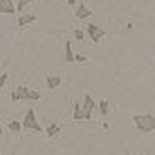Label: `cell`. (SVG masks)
I'll use <instances>...</instances> for the list:
<instances>
[{
  "label": "cell",
  "instance_id": "ffe728a7",
  "mask_svg": "<svg viewBox=\"0 0 155 155\" xmlns=\"http://www.w3.org/2000/svg\"><path fill=\"white\" fill-rule=\"evenodd\" d=\"M10 100H12V101H19V98H17V93H15V91H12V93H10Z\"/></svg>",
  "mask_w": 155,
  "mask_h": 155
},
{
  "label": "cell",
  "instance_id": "8fae6325",
  "mask_svg": "<svg viewBox=\"0 0 155 155\" xmlns=\"http://www.w3.org/2000/svg\"><path fill=\"white\" fill-rule=\"evenodd\" d=\"M59 132H61V125H59V123H56V121H52V123H51L49 127H47L46 135H47V137H56Z\"/></svg>",
  "mask_w": 155,
  "mask_h": 155
},
{
  "label": "cell",
  "instance_id": "2e32d148",
  "mask_svg": "<svg viewBox=\"0 0 155 155\" xmlns=\"http://www.w3.org/2000/svg\"><path fill=\"white\" fill-rule=\"evenodd\" d=\"M27 100H34V101H37V100H41V94L37 93V91H32L31 89V93H29V98Z\"/></svg>",
  "mask_w": 155,
  "mask_h": 155
},
{
  "label": "cell",
  "instance_id": "6da1fadb",
  "mask_svg": "<svg viewBox=\"0 0 155 155\" xmlns=\"http://www.w3.org/2000/svg\"><path fill=\"white\" fill-rule=\"evenodd\" d=\"M133 123H135L138 132L150 133L155 130V116L153 115H135L133 116Z\"/></svg>",
  "mask_w": 155,
  "mask_h": 155
},
{
  "label": "cell",
  "instance_id": "7a4b0ae2",
  "mask_svg": "<svg viewBox=\"0 0 155 155\" xmlns=\"http://www.w3.org/2000/svg\"><path fill=\"white\" fill-rule=\"evenodd\" d=\"M22 127L25 128V130H34V132H37V133H42V127L39 125L37 118H35V111L32 108H29L27 113H25V116L22 118Z\"/></svg>",
  "mask_w": 155,
  "mask_h": 155
},
{
  "label": "cell",
  "instance_id": "7c38bea8",
  "mask_svg": "<svg viewBox=\"0 0 155 155\" xmlns=\"http://www.w3.org/2000/svg\"><path fill=\"white\" fill-rule=\"evenodd\" d=\"M7 128H8V132H12V133H19L20 130H22V121H17V120H10L7 123Z\"/></svg>",
  "mask_w": 155,
  "mask_h": 155
},
{
  "label": "cell",
  "instance_id": "52a82bcc",
  "mask_svg": "<svg viewBox=\"0 0 155 155\" xmlns=\"http://www.w3.org/2000/svg\"><path fill=\"white\" fill-rule=\"evenodd\" d=\"M37 20V15L35 14H22V15L19 17V20H17V25L19 27H25L27 24H32Z\"/></svg>",
  "mask_w": 155,
  "mask_h": 155
},
{
  "label": "cell",
  "instance_id": "5b68a950",
  "mask_svg": "<svg viewBox=\"0 0 155 155\" xmlns=\"http://www.w3.org/2000/svg\"><path fill=\"white\" fill-rule=\"evenodd\" d=\"M17 7L14 5V0H0V14L2 15H10L15 14Z\"/></svg>",
  "mask_w": 155,
  "mask_h": 155
},
{
  "label": "cell",
  "instance_id": "ac0fdd59",
  "mask_svg": "<svg viewBox=\"0 0 155 155\" xmlns=\"http://www.w3.org/2000/svg\"><path fill=\"white\" fill-rule=\"evenodd\" d=\"M74 37H76L78 41H83V37H84V34H83V31H79V29H76V31H74Z\"/></svg>",
  "mask_w": 155,
  "mask_h": 155
},
{
  "label": "cell",
  "instance_id": "4fadbf2b",
  "mask_svg": "<svg viewBox=\"0 0 155 155\" xmlns=\"http://www.w3.org/2000/svg\"><path fill=\"white\" fill-rule=\"evenodd\" d=\"M15 93H17V98H19V100H27L31 89H29L27 86H19V88L15 89Z\"/></svg>",
  "mask_w": 155,
  "mask_h": 155
},
{
  "label": "cell",
  "instance_id": "e0dca14e",
  "mask_svg": "<svg viewBox=\"0 0 155 155\" xmlns=\"http://www.w3.org/2000/svg\"><path fill=\"white\" fill-rule=\"evenodd\" d=\"M7 78H8L7 73H2V76H0V86H2V88H4L5 83H7Z\"/></svg>",
  "mask_w": 155,
  "mask_h": 155
},
{
  "label": "cell",
  "instance_id": "9a60e30c",
  "mask_svg": "<svg viewBox=\"0 0 155 155\" xmlns=\"http://www.w3.org/2000/svg\"><path fill=\"white\" fill-rule=\"evenodd\" d=\"M35 0H19V4H17V12H22L24 7L27 4H34Z\"/></svg>",
  "mask_w": 155,
  "mask_h": 155
},
{
  "label": "cell",
  "instance_id": "5bb4252c",
  "mask_svg": "<svg viewBox=\"0 0 155 155\" xmlns=\"http://www.w3.org/2000/svg\"><path fill=\"white\" fill-rule=\"evenodd\" d=\"M108 106H110L108 100H101V101H100V105H98V108H100L101 116H106V115H108Z\"/></svg>",
  "mask_w": 155,
  "mask_h": 155
},
{
  "label": "cell",
  "instance_id": "30bf717a",
  "mask_svg": "<svg viewBox=\"0 0 155 155\" xmlns=\"http://www.w3.org/2000/svg\"><path fill=\"white\" fill-rule=\"evenodd\" d=\"M73 120L74 121H79V120H86V113L83 110V105H78L74 106V113H73Z\"/></svg>",
  "mask_w": 155,
  "mask_h": 155
},
{
  "label": "cell",
  "instance_id": "ba28073f",
  "mask_svg": "<svg viewBox=\"0 0 155 155\" xmlns=\"http://www.w3.org/2000/svg\"><path fill=\"white\" fill-rule=\"evenodd\" d=\"M61 84H62V78L61 76H47L46 78V86L49 89H56Z\"/></svg>",
  "mask_w": 155,
  "mask_h": 155
},
{
  "label": "cell",
  "instance_id": "3957f363",
  "mask_svg": "<svg viewBox=\"0 0 155 155\" xmlns=\"http://www.w3.org/2000/svg\"><path fill=\"white\" fill-rule=\"evenodd\" d=\"M86 32H88L89 39H91L93 42H100V39L105 37V34H106V31L103 27H100L96 24H91V22L86 25Z\"/></svg>",
  "mask_w": 155,
  "mask_h": 155
},
{
  "label": "cell",
  "instance_id": "d6986e66",
  "mask_svg": "<svg viewBox=\"0 0 155 155\" xmlns=\"http://www.w3.org/2000/svg\"><path fill=\"white\" fill-rule=\"evenodd\" d=\"M76 61H78V62H84V61H86V56H83V54H76Z\"/></svg>",
  "mask_w": 155,
  "mask_h": 155
},
{
  "label": "cell",
  "instance_id": "8992f818",
  "mask_svg": "<svg viewBox=\"0 0 155 155\" xmlns=\"http://www.w3.org/2000/svg\"><path fill=\"white\" fill-rule=\"evenodd\" d=\"M74 15H76V19H81V20H84V19H89V17L93 15V12H91V8H88L86 7V4H79L76 7V10H74Z\"/></svg>",
  "mask_w": 155,
  "mask_h": 155
},
{
  "label": "cell",
  "instance_id": "44dd1931",
  "mask_svg": "<svg viewBox=\"0 0 155 155\" xmlns=\"http://www.w3.org/2000/svg\"><path fill=\"white\" fill-rule=\"evenodd\" d=\"M68 4H69V7H74L76 5V0H68Z\"/></svg>",
  "mask_w": 155,
  "mask_h": 155
},
{
  "label": "cell",
  "instance_id": "277c9868",
  "mask_svg": "<svg viewBox=\"0 0 155 155\" xmlns=\"http://www.w3.org/2000/svg\"><path fill=\"white\" fill-rule=\"evenodd\" d=\"M96 108V103H94V100L91 98V94L86 93L84 94V100H83V110H84L86 113V120H91V115H93V110Z\"/></svg>",
  "mask_w": 155,
  "mask_h": 155
},
{
  "label": "cell",
  "instance_id": "7402d4cb",
  "mask_svg": "<svg viewBox=\"0 0 155 155\" xmlns=\"http://www.w3.org/2000/svg\"><path fill=\"white\" fill-rule=\"evenodd\" d=\"M127 29H132L133 27V22H127V25H125Z\"/></svg>",
  "mask_w": 155,
  "mask_h": 155
},
{
  "label": "cell",
  "instance_id": "9c48e42d",
  "mask_svg": "<svg viewBox=\"0 0 155 155\" xmlns=\"http://www.w3.org/2000/svg\"><path fill=\"white\" fill-rule=\"evenodd\" d=\"M64 49H66V54H64V59H66V62H74V61H76V54L73 52L71 41H66V44H64Z\"/></svg>",
  "mask_w": 155,
  "mask_h": 155
}]
</instances>
